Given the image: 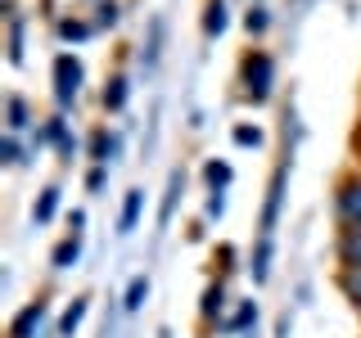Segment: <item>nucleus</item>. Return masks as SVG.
Instances as JSON below:
<instances>
[{
  "label": "nucleus",
  "instance_id": "23",
  "mask_svg": "<svg viewBox=\"0 0 361 338\" xmlns=\"http://www.w3.org/2000/svg\"><path fill=\"white\" fill-rule=\"evenodd\" d=\"M231 140L240 144V149H262V140H267V135H262V127H248V122H240V127L231 131Z\"/></svg>",
  "mask_w": 361,
  "mask_h": 338
},
{
  "label": "nucleus",
  "instance_id": "16",
  "mask_svg": "<svg viewBox=\"0 0 361 338\" xmlns=\"http://www.w3.org/2000/svg\"><path fill=\"white\" fill-rule=\"evenodd\" d=\"M86 307H90V298H73V302L63 307L59 325H54V334H59V338H73L77 330H82V320H86Z\"/></svg>",
  "mask_w": 361,
  "mask_h": 338
},
{
  "label": "nucleus",
  "instance_id": "18",
  "mask_svg": "<svg viewBox=\"0 0 361 338\" xmlns=\"http://www.w3.org/2000/svg\"><path fill=\"white\" fill-rule=\"evenodd\" d=\"M226 27H231V14H226V0H208V9H203V37H221Z\"/></svg>",
  "mask_w": 361,
  "mask_h": 338
},
{
  "label": "nucleus",
  "instance_id": "31",
  "mask_svg": "<svg viewBox=\"0 0 361 338\" xmlns=\"http://www.w3.org/2000/svg\"><path fill=\"white\" fill-rule=\"evenodd\" d=\"M353 154H357V167H361V135H357V140H353Z\"/></svg>",
  "mask_w": 361,
  "mask_h": 338
},
{
  "label": "nucleus",
  "instance_id": "4",
  "mask_svg": "<svg viewBox=\"0 0 361 338\" xmlns=\"http://www.w3.org/2000/svg\"><path fill=\"white\" fill-rule=\"evenodd\" d=\"M289 158L271 172V185H267V208H262V225L257 234H276V221H280V208H285V185H289Z\"/></svg>",
  "mask_w": 361,
  "mask_h": 338
},
{
  "label": "nucleus",
  "instance_id": "17",
  "mask_svg": "<svg viewBox=\"0 0 361 338\" xmlns=\"http://www.w3.org/2000/svg\"><path fill=\"white\" fill-rule=\"evenodd\" d=\"M54 212H59V185H45L41 194H37V203H32V221H37V225H50Z\"/></svg>",
  "mask_w": 361,
  "mask_h": 338
},
{
  "label": "nucleus",
  "instance_id": "29",
  "mask_svg": "<svg viewBox=\"0 0 361 338\" xmlns=\"http://www.w3.org/2000/svg\"><path fill=\"white\" fill-rule=\"evenodd\" d=\"M221 212H226V199H221V189H212V194H208V217L217 221Z\"/></svg>",
  "mask_w": 361,
  "mask_h": 338
},
{
  "label": "nucleus",
  "instance_id": "22",
  "mask_svg": "<svg viewBox=\"0 0 361 338\" xmlns=\"http://www.w3.org/2000/svg\"><path fill=\"white\" fill-rule=\"evenodd\" d=\"M267 27H271V9H267V5H248L244 32H248V37H267Z\"/></svg>",
  "mask_w": 361,
  "mask_h": 338
},
{
  "label": "nucleus",
  "instance_id": "33",
  "mask_svg": "<svg viewBox=\"0 0 361 338\" xmlns=\"http://www.w3.org/2000/svg\"><path fill=\"white\" fill-rule=\"evenodd\" d=\"M253 5H262V0H253Z\"/></svg>",
  "mask_w": 361,
  "mask_h": 338
},
{
  "label": "nucleus",
  "instance_id": "9",
  "mask_svg": "<svg viewBox=\"0 0 361 338\" xmlns=\"http://www.w3.org/2000/svg\"><path fill=\"white\" fill-rule=\"evenodd\" d=\"M32 122H37V118H32V104H27L23 95H9V99H5V131H9V135H27Z\"/></svg>",
  "mask_w": 361,
  "mask_h": 338
},
{
  "label": "nucleus",
  "instance_id": "11",
  "mask_svg": "<svg viewBox=\"0 0 361 338\" xmlns=\"http://www.w3.org/2000/svg\"><path fill=\"white\" fill-rule=\"evenodd\" d=\"M221 311H226V284H221V280H212V284L203 289V298H199V320L203 325H217Z\"/></svg>",
  "mask_w": 361,
  "mask_h": 338
},
{
  "label": "nucleus",
  "instance_id": "5",
  "mask_svg": "<svg viewBox=\"0 0 361 338\" xmlns=\"http://www.w3.org/2000/svg\"><path fill=\"white\" fill-rule=\"evenodd\" d=\"M45 315H50V302H45V298L23 302L18 315L9 320V338H37V334H41V325H45Z\"/></svg>",
  "mask_w": 361,
  "mask_h": 338
},
{
  "label": "nucleus",
  "instance_id": "14",
  "mask_svg": "<svg viewBox=\"0 0 361 338\" xmlns=\"http://www.w3.org/2000/svg\"><path fill=\"white\" fill-rule=\"evenodd\" d=\"M271 234H257V248H253V257H248V275H253V284H267V275H271Z\"/></svg>",
  "mask_w": 361,
  "mask_h": 338
},
{
  "label": "nucleus",
  "instance_id": "25",
  "mask_svg": "<svg viewBox=\"0 0 361 338\" xmlns=\"http://www.w3.org/2000/svg\"><path fill=\"white\" fill-rule=\"evenodd\" d=\"M248 325H257V307H253V302H240V311H235L231 320H221V330L240 334V330H248Z\"/></svg>",
  "mask_w": 361,
  "mask_h": 338
},
{
  "label": "nucleus",
  "instance_id": "10",
  "mask_svg": "<svg viewBox=\"0 0 361 338\" xmlns=\"http://www.w3.org/2000/svg\"><path fill=\"white\" fill-rule=\"evenodd\" d=\"M127 99H131V82H127V73H113L104 90H99V104H104V113H122L127 108Z\"/></svg>",
  "mask_w": 361,
  "mask_h": 338
},
{
  "label": "nucleus",
  "instance_id": "28",
  "mask_svg": "<svg viewBox=\"0 0 361 338\" xmlns=\"http://www.w3.org/2000/svg\"><path fill=\"white\" fill-rule=\"evenodd\" d=\"M104 185H109V167H90V172H86V189H90V194H99Z\"/></svg>",
  "mask_w": 361,
  "mask_h": 338
},
{
  "label": "nucleus",
  "instance_id": "32",
  "mask_svg": "<svg viewBox=\"0 0 361 338\" xmlns=\"http://www.w3.org/2000/svg\"><path fill=\"white\" fill-rule=\"evenodd\" d=\"M357 135H361V118H357Z\"/></svg>",
  "mask_w": 361,
  "mask_h": 338
},
{
  "label": "nucleus",
  "instance_id": "2",
  "mask_svg": "<svg viewBox=\"0 0 361 338\" xmlns=\"http://www.w3.org/2000/svg\"><path fill=\"white\" fill-rule=\"evenodd\" d=\"M50 82H54V104H59V113H68L82 99V86H86L82 59H77L73 50H59L54 54V68H50Z\"/></svg>",
  "mask_w": 361,
  "mask_h": 338
},
{
  "label": "nucleus",
  "instance_id": "15",
  "mask_svg": "<svg viewBox=\"0 0 361 338\" xmlns=\"http://www.w3.org/2000/svg\"><path fill=\"white\" fill-rule=\"evenodd\" d=\"M77 257H82V234H63V239L54 244V253H50V266L54 270H73Z\"/></svg>",
  "mask_w": 361,
  "mask_h": 338
},
{
  "label": "nucleus",
  "instance_id": "24",
  "mask_svg": "<svg viewBox=\"0 0 361 338\" xmlns=\"http://www.w3.org/2000/svg\"><path fill=\"white\" fill-rule=\"evenodd\" d=\"M9 63L23 68V14H9Z\"/></svg>",
  "mask_w": 361,
  "mask_h": 338
},
{
  "label": "nucleus",
  "instance_id": "7",
  "mask_svg": "<svg viewBox=\"0 0 361 338\" xmlns=\"http://www.w3.org/2000/svg\"><path fill=\"white\" fill-rule=\"evenodd\" d=\"M334 262H338V270H361V230L334 234Z\"/></svg>",
  "mask_w": 361,
  "mask_h": 338
},
{
  "label": "nucleus",
  "instance_id": "8",
  "mask_svg": "<svg viewBox=\"0 0 361 338\" xmlns=\"http://www.w3.org/2000/svg\"><path fill=\"white\" fill-rule=\"evenodd\" d=\"M118 154H122V135H118V131L99 127L95 135H90V163H95V167H109Z\"/></svg>",
  "mask_w": 361,
  "mask_h": 338
},
{
  "label": "nucleus",
  "instance_id": "21",
  "mask_svg": "<svg viewBox=\"0 0 361 338\" xmlns=\"http://www.w3.org/2000/svg\"><path fill=\"white\" fill-rule=\"evenodd\" d=\"M180 189H185V172H172V180H167V199H163V212H158V225H167V221H172Z\"/></svg>",
  "mask_w": 361,
  "mask_h": 338
},
{
  "label": "nucleus",
  "instance_id": "26",
  "mask_svg": "<svg viewBox=\"0 0 361 338\" xmlns=\"http://www.w3.org/2000/svg\"><path fill=\"white\" fill-rule=\"evenodd\" d=\"M0 163H5V167H18L23 163V140H18V135L5 131V140H0Z\"/></svg>",
  "mask_w": 361,
  "mask_h": 338
},
{
  "label": "nucleus",
  "instance_id": "3",
  "mask_svg": "<svg viewBox=\"0 0 361 338\" xmlns=\"http://www.w3.org/2000/svg\"><path fill=\"white\" fill-rule=\"evenodd\" d=\"M334 221L338 230H361V167L338 176L334 185Z\"/></svg>",
  "mask_w": 361,
  "mask_h": 338
},
{
  "label": "nucleus",
  "instance_id": "30",
  "mask_svg": "<svg viewBox=\"0 0 361 338\" xmlns=\"http://www.w3.org/2000/svg\"><path fill=\"white\" fill-rule=\"evenodd\" d=\"M82 225H86V212H73L68 217V234H82Z\"/></svg>",
  "mask_w": 361,
  "mask_h": 338
},
{
  "label": "nucleus",
  "instance_id": "6",
  "mask_svg": "<svg viewBox=\"0 0 361 338\" xmlns=\"http://www.w3.org/2000/svg\"><path fill=\"white\" fill-rule=\"evenodd\" d=\"M37 144H50V149H59L63 158L77 149V135L68 131V118H63V113H54L50 122H41V131H37Z\"/></svg>",
  "mask_w": 361,
  "mask_h": 338
},
{
  "label": "nucleus",
  "instance_id": "1",
  "mask_svg": "<svg viewBox=\"0 0 361 338\" xmlns=\"http://www.w3.org/2000/svg\"><path fill=\"white\" fill-rule=\"evenodd\" d=\"M240 86H244L248 104H267L271 90H276V59L267 50H248L240 63Z\"/></svg>",
  "mask_w": 361,
  "mask_h": 338
},
{
  "label": "nucleus",
  "instance_id": "13",
  "mask_svg": "<svg viewBox=\"0 0 361 338\" xmlns=\"http://www.w3.org/2000/svg\"><path fill=\"white\" fill-rule=\"evenodd\" d=\"M140 212H145V189H127L122 212H118V234H131L135 225H140Z\"/></svg>",
  "mask_w": 361,
  "mask_h": 338
},
{
  "label": "nucleus",
  "instance_id": "20",
  "mask_svg": "<svg viewBox=\"0 0 361 338\" xmlns=\"http://www.w3.org/2000/svg\"><path fill=\"white\" fill-rule=\"evenodd\" d=\"M145 298H149V275H131L127 293H122V307H127V311H140Z\"/></svg>",
  "mask_w": 361,
  "mask_h": 338
},
{
  "label": "nucleus",
  "instance_id": "19",
  "mask_svg": "<svg viewBox=\"0 0 361 338\" xmlns=\"http://www.w3.org/2000/svg\"><path fill=\"white\" fill-rule=\"evenodd\" d=\"M203 180H208V189H221L226 194V185L235 180V172H231L226 158H208V163H203Z\"/></svg>",
  "mask_w": 361,
  "mask_h": 338
},
{
  "label": "nucleus",
  "instance_id": "27",
  "mask_svg": "<svg viewBox=\"0 0 361 338\" xmlns=\"http://www.w3.org/2000/svg\"><path fill=\"white\" fill-rule=\"evenodd\" d=\"M118 18H122L118 0H99V9H95V27H118Z\"/></svg>",
  "mask_w": 361,
  "mask_h": 338
},
{
  "label": "nucleus",
  "instance_id": "12",
  "mask_svg": "<svg viewBox=\"0 0 361 338\" xmlns=\"http://www.w3.org/2000/svg\"><path fill=\"white\" fill-rule=\"evenodd\" d=\"M54 37H59L63 45H82V41H90V37H95V23H86V18H59V23H54Z\"/></svg>",
  "mask_w": 361,
  "mask_h": 338
}]
</instances>
